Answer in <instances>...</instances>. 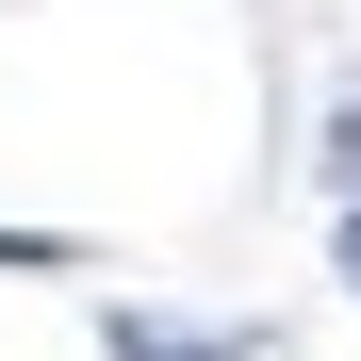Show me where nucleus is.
<instances>
[{
	"instance_id": "nucleus-1",
	"label": "nucleus",
	"mask_w": 361,
	"mask_h": 361,
	"mask_svg": "<svg viewBox=\"0 0 361 361\" xmlns=\"http://www.w3.org/2000/svg\"><path fill=\"white\" fill-rule=\"evenodd\" d=\"M99 345H115V361H263V345H230V329H164V312H115Z\"/></svg>"
},
{
	"instance_id": "nucleus-2",
	"label": "nucleus",
	"mask_w": 361,
	"mask_h": 361,
	"mask_svg": "<svg viewBox=\"0 0 361 361\" xmlns=\"http://www.w3.org/2000/svg\"><path fill=\"white\" fill-rule=\"evenodd\" d=\"M0 263H66V230H0Z\"/></svg>"
},
{
	"instance_id": "nucleus-3",
	"label": "nucleus",
	"mask_w": 361,
	"mask_h": 361,
	"mask_svg": "<svg viewBox=\"0 0 361 361\" xmlns=\"http://www.w3.org/2000/svg\"><path fill=\"white\" fill-rule=\"evenodd\" d=\"M345 279H361V214H345Z\"/></svg>"
}]
</instances>
